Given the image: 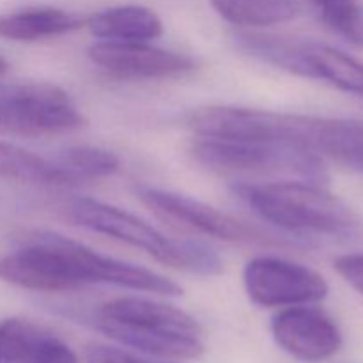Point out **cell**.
<instances>
[{"label":"cell","mask_w":363,"mask_h":363,"mask_svg":"<svg viewBox=\"0 0 363 363\" xmlns=\"http://www.w3.org/2000/svg\"><path fill=\"white\" fill-rule=\"evenodd\" d=\"M94 326L108 339L163 360L204 353L202 328L190 314L145 298H117L96 311Z\"/></svg>","instance_id":"cell-1"},{"label":"cell","mask_w":363,"mask_h":363,"mask_svg":"<svg viewBox=\"0 0 363 363\" xmlns=\"http://www.w3.org/2000/svg\"><path fill=\"white\" fill-rule=\"evenodd\" d=\"M234 194L247 202L264 222L291 233H315L350 238L360 230L358 216L321 184L307 181L234 186Z\"/></svg>","instance_id":"cell-2"},{"label":"cell","mask_w":363,"mask_h":363,"mask_svg":"<svg viewBox=\"0 0 363 363\" xmlns=\"http://www.w3.org/2000/svg\"><path fill=\"white\" fill-rule=\"evenodd\" d=\"M67 218L92 233L147 252L163 264L199 275H218L223 264L218 254L191 240H172L138 216L94 199H74L67 206Z\"/></svg>","instance_id":"cell-3"},{"label":"cell","mask_w":363,"mask_h":363,"mask_svg":"<svg viewBox=\"0 0 363 363\" xmlns=\"http://www.w3.org/2000/svg\"><path fill=\"white\" fill-rule=\"evenodd\" d=\"M191 155L202 165L225 172L289 174L321 186L328 181L321 156L296 144L199 137Z\"/></svg>","instance_id":"cell-4"},{"label":"cell","mask_w":363,"mask_h":363,"mask_svg":"<svg viewBox=\"0 0 363 363\" xmlns=\"http://www.w3.org/2000/svg\"><path fill=\"white\" fill-rule=\"evenodd\" d=\"M85 119L71 96L45 82L0 84V135L46 137L77 130Z\"/></svg>","instance_id":"cell-5"},{"label":"cell","mask_w":363,"mask_h":363,"mask_svg":"<svg viewBox=\"0 0 363 363\" xmlns=\"http://www.w3.org/2000/svg\"><path fill=\"white\" fill-rule=\"evenodd\" d=\"M137 194L140 201L160 216L174 220L206 236L218 238L230 243L262 245V247H286L287 245L284 238H279L277 234L264 230L247 220L220 211L197 199L149 186H140Z\"/></svg>","instance_id":"cell-6"},{"label":"cell","mask_w":363,"mask_h":363,"mask_svg":"<svg viewBox=\"0 0 363 363\" xmlns=\"http://www.w3.org/2000/svg\"><path fill=\"white\" fill-rule=\"evenodd\" d=\"M243 279L250 300L266 308L315 303L328 294V284L319 273L284 259H252Z\"/></svg>","instance_id":"cell-7"},{"label":"cell","mask_w":363,"mask_h":363,"mask_svg":"<svg viewBox=\"0 0 363 363\" xmlns=\"http://www.w3.org/2000/svg\"><path fill=\"white\" fill-rule=\"evenodd\" d=\"M275 342L291 357L303 362H323L342 346L339 326L325 311L307 305L286 307L272 319Z\"/></svg>","instance_id":"cell-8"},{"label":"cell","mask_w":363,"mask_h":363,"mask_svg":"<svg viewBox=\"0 0 363 363\" xmlns=\"http://www.w3.org/2000/svg\"><path fill=\"white\" fill-rule=\"evenodd\" d=\"M87 55L96 66L128 78L179 77L195 67L190 57L145 41H101L92 45Z\"/></svg>","instance_id":"cell-9"},{"label":"cell","mask_w":363,"mask_h":363,"mask_svg":"<svg viewBox=\"0 0 363 363\" xmlns=\"http://www.w3.org/2000/svg\"><path fill=\"white\" fill-rule=\"evenodd\" d=\"M0 363H78L60 337L21 318L0 321Z\"/></svg>","instance_id":"cell-10"},{"label":"cell","mask_w":363,"mask_h":363,"mask_svg":"<svg viewBox=\"0 0 363 363\" xmlns=\"http://www.w3.org/2000/svg\"><path fill=\"white\" fill-rule=\"evenodd\" d=\"M87 27L105 41H149L162 35L158 14L144 6H117L92 14Z\"/></svg>","instance_id":"cell-11"},{"label":"cell","mask_w":363,"mask_h":363,"mask_svg":"<svg viewBox=\"0 0 363 363\" xmlns=\"http://www.w3.org/2000/svg\"><path fill=\"white\" fill-rule=\"evenodd\" d=\"M84 25V20L57 7H30L0 14V38L9 41H38L67 34Z\"/></svg>","instance_id":"cell-12"},{"label":"cell","mask_w":363,"mask_h":363,"mask_svg":"<svg viewBox=\"0 0 363 363\" xmlns=\"http://www.w3.org/2000/svg\"><path fill=\"white\" fill-rule=\"evenodd\" d=\"M0 177L38 186H74L59 158L41 155L0 140Z\"/></svg>","instance_id":"cell-13"},{"label":"cell","mask_w":363,"mask_h":363,"mask_svg":"<svg viewBox=\"0 0 363 363\" xmlns=\"http://www.w3.org/2000/svg\"><path fill=\"white\" fill-rule=\"evenodd\" d=\"M308 78L335 85L340 91L363 96V64L332 46L308 43Z\"/></svg>","instance_id":"cell-14"},{"label":"cell","mask_w":363,"mask_h":363,"mask_svg":"<svg viewBox=\"0 0 363 363\" xmlns=\"http://www.w3.org/2000/svg\"><path fill=\"white\" fill-rule=\"evenodd\" d=\"M213 9L234 25L269 27L293 20L298 14L296 0H209Z\"/></svg>","instance_id":"cell-15"},{"label":"cell","mask_w":363,"mask_h":363,"mask_svg":"<svg viewBox=\"0 0 363 363\" xmlns=\"http://www.w3.org/2000/svg\"><path fill=\"white\" fill-rule=\"evenodd\" d=\"M241 48L250 55L273 64L277 67L289 71V73L301 74L308 78L307 50L308 43L294 41L286 38H273V35H254L243 34L238 38Z\"/></svg>","instance_id":"cell-16"},{"label":"cell","mask_w":363,"mask_h":363,"mask_svg":"<svg viewBox=\"0 0 363 363\" xmlns=\"http://www.w3.org/2000/svg\"><path fill=\"white\" fill-rule=\"evenodd\" d=\"M74 186L85 181L112 176L119 169V158L113 152L91 145H77L57 155Z\"/></svg>","instance_id":"cell-17"},{"label":"cell","mask_w":363,"mask_h":363,"mask_svg":"<svg viewBox=\"0 0 363 363\" xmlns=\"http://www.w3.org/2000/svg\"><path fill=\"white\" fill-rule=\"evenodd\" d=\"M321 18L333 32L346 38L353 45L363 46V7L354 0L337 9L321 13Z\"/></svg>","instance_id":"cell-18"},{"label":"cell","mask_w":363,"mask_h":363,"mask_svg":"<svg viewBox=\"0 0 363 363\" xmlns=\"http://www.w3.org/2000/svg\"><path fill=\"white\" fill-rule=\"evenodd\" d=\"M85 360L87 363H172L163 360V358H145L131 353V351L121 350V347L101 346V344H94L89 347Z\"/></svg>","instance_id":"cell-19"},{"label":"cell","mask_w":363,"mask_h":363,"mask_svg":"<svg viewBox=\"0 0 363 363\" xmlns=\"http://www.w3.org/2000/svg\"><path fill=\"white\" fill-rule=\"evenodd\" d=\"M333 264L337 273L363 296V254L340 255Z\"/></svg>","instance_id":"cell-20"},{"label":"cell","mask_w":363,"mask_h":363,"mask_svg":"<svg viewBox=\"0 0 363 363\" xmlns=\"http://www.w3.org/2000/svg\"><path fill=\"white\" fill-rule=\"evenodd\" d=\"M315 7L319 9V14L326 13V11L337 9V7L344 6V4H350L351 0H311Z\"/></svg>","instance_id":"cell-21"},{"label":"cell","mask_w":363,"mask_h":363,"mask_svg":"<svg viewBox=\"0 0 363 363\" xmlns=\"http://www.w3.org/2000/svg\"><path fill=\"white\" fill-rule=\"evenodd\" d=\"M7 67H9V64H7V60L4 59L2 55H0V77H2V74L6 73V71H7Z\"/></svg>","instance_id":"cell-22"}]
</instances>
